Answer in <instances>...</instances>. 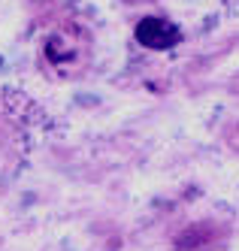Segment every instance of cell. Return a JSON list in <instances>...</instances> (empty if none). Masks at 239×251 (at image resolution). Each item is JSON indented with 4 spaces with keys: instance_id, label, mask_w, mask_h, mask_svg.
<instances>
[{
    "instance_id": "obj_1",
    "label": "cell",
    "mask_w": 239,
    "mask_h": 251,
    "mask_svg": "<svg viewBox=\"0 0 239 251\" xmlns=\"http://www.w3.org/2000/svg\"><path fill=\"white\" fill-rule=\"evenodd\" d=\"M133 33H136V43H142L145 49H155V51L173 49L182 40V30L173 22H167V19H158V15H145V19H139Z\"/></svg>"
}]
</instances>
